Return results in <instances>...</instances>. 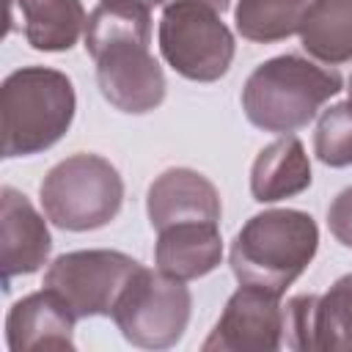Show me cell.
<instances>
[{
  "instance_id": "18",
  "label": "cell",
  "mask_w": 352,
  "mask_h": 352,
  "mask_svg": "<svg viewBox=\"0 0 352 352\" xmlns=\"http://www.w3.org/2000/svg\"><path fill=\"white\" fill-rule=\"evenodd\" d=\"M311 0H236V33L253 44H272L300 33Z\"/></svg>"
},
{
  "instance_id": "25",
  "label": "cell",
  "mask_w": 352,
  "mask_h": 352,
  "mask_svg": "<svg viewBox=\"0 0 352 352\" xmlns=\"http://www.w3.org/2000/svg\"><path fill=\"white\" fill-rule=\"evenodd\" d=\"M148 3H157V0H148Z\"/></svg>"
},
{
  "instance_id": "21",
  "label": "cell",
  "mask_w": 352,
  "mask_h": 352,
  "mask_svg": "<svg viewBox=\"0 0 352 352\" xmlns=\"http://www.w3.org/2000/svg\"><path fill=\"white\" fill-rule=\"evenodd\" d=\"M314 305L316 294H297L283 305V346L314 352Z\"/></svg>"
},
{
  "instance_id": "14",
  "label": "cell",
  "mask_w": 352,
  "mask_h": 352,
  "mask_svg": "<svg viewBox=\"0 0 352 352\" xmlns=\"http://www.w3.org/2000/svg\"><path fill=\"white\" fill-rule=\"evenodd\" d=\"M314 182L311 160L305 146L294 135H278L264 146L250 165V195L258 204H275L292 195H300Z\"/></svg>"
},
{
  "instance_id": "10",
  "label": "cell",
  "mask_w": 352,
  "mask_h": 352,
  "mask_svg": "<svg viewBox=\"0 0 352 352\" xmlns=\"http://www.w3.org/2000/svg\"><path fill=\"white\" fill-rule=\"evenodd\" d=\"M47 214L30 204L25 192L11 184L0 187V275L3 289L16 275L38 272L52 250V236L47 228Z\"/></svg>"
},
{
  "instance_id": "5",
  "label": "cell",
  "mask_w": 352,
  "mask_h": 352,
  "mask_svg": "<svg viewBox=\"0 0 352 352\" xmlns=\"http://www.w3.org/2000/svg\"><path fill=\"white\" fill-rule=\"evenodd\" d=\"M157 44L165 63L192 82H214L228 74L236 41L223 14L198 0L162 6Z\"/></svg>"
},
{
  "instance_id": "1",
  "label": "cell",
  "mask_w": 352,
  "mask_h": 352,
  "mask_svg": "<svg viewBox=\"0 0 352 352\" xmlns=\"http://www.w3.org/2000/svg\"><path fill=\"white\" fill-rule=\"evenodd\" d=\"M344 91L336 69L286 52L258 63L242 85L245 118L272 135H292L308 126L316 113Z\"/></svg>"
},
{
  "instance_id": "23",
  "label": "cell",
  "mask_w": 352,
  "mask_h": 352,
  "mask_svg": "<svg viewBox=\"0 0 352 352\" xmlns=\"http://www.w3.org/2000/svg\"><path fill=\"white\" fill-rule=\"evenodd\" d=\"M170 3H176V0H157V6H160V8H162V6H170ZM198 3H206V6L217 8L220 14H226V11L231 8V0H198Z\"/></svg>"
},
{
  "instance_id": "16",
  "label": "cell",
  "mask_w": 352,
  "mask_h": 352,
  "mask_svg": "<svg viewBox=\"0 0 352 352\" xmlns=\"http://www.w3.org/2000/svg\"><path fill=\"white\" fill-rule=\"evenodd\" d=\"M300 41L324 66L352 60V0H311L300 25Z\"/></svg>"
},
{
  "instance_id": "24",
  "label": "cell",
  "mask_w": 352,
  "mask_h": 352,
  "mask_svg": "<svg viewBox=\"0 0 352 352\" xmlns=\"http://www.w3.org/2000/svg\"><path fill=\"white\" fill-rule=\"evenodd\" d=\"M346 94H349V96H346V99H349V102H352V77H349V88H346Z\"/></svg>"
},
{
  "instance_id": "6",
  "label": "cell",
  "mask_w": 352,
  "mask_h": 352,
  "mask_svg": "<svg viewBox=\"0 0 352 352\" xmlns=\"http://www.w3.org/2000/svg\"><path fill=\"white\" fill-rule=\"evenodd\" d=\"M192 294L184 280L165 275L162 270L138 267L113 305V322L121 336L140 349L176 346L190 324Z\"/></svg>"
},
{
  "instance_id": "12",
  "label": "cell",
  "mask_w": 352,
  "mask_h": 352,
  "mask_svg": "<svg viewBox=\"0 0 352 352\" xmlns=\"http://www.w3.org/2000/svg\"><path fill=\"white\" fill-rule=\"evenodd\" d=\"M146 214L154 231L187 223V220H209L220 223L223 201L212 179L192 168H168L146 190Z\"/></svg>"
},
{
  "instance_id": "17",
  "label": "cell",
  "mask_w": 352,
  "mask_h": 352,
  "mask_svg": "<svg viewBox=\"0 0 352 352\" xmlns=\"http://www.w3.org/2000/svg\"><path fill=\"white\" fill-rule=\"evenodd\" d=\"M151 6L154 3L148 0H99L88 14L82 36L85 52L94 58L99 50L116 41H151Z\"/></svg>"
},
{
  "instance_id": "19",
  "label": "cell",
  "mask_w": 352,
  "mask_h": 352,
  "mask_svg": "<svg viewBox=\"0 0 352 352\" xmlns=\"http://www.w3.org/2000/svg\"><path fill=\"white\" fill-rule=\"evenodd\" d=\"M352 352V272L341 275L314 305V352Z\"/></svg>"
},
{
  "instance_id": "8",
  "label": "cell",
  "mask_w": 352,
  "mask_h": 352,
  "mask_svg": "<svg viewBox=\"0 0 352 352\" xmlns=\"http://www.w3.org/2000/svg\"><path fill=\"white\" fill-rule=\"evenodd\" d=\"M96 85L104 102L121 113L143 116L165 102V74L151 55V41L126 38L107 44L94 55Z\"/></svg>"
},
{
  "instance_id": "4",
  "label": "cell",
  "mask_w": 352,
  "mask_h": 352,
  "mask_svg": "<svg viewBox=\"0 0 352 352\" xmlns=\"http://www.w3.org/2000/svg\"><path fill=\"white\" fill-rule=\"evenodd\" d=\"M47 220L63 231H96L113 223L124 206V179L102 154L77 151L55 162L38 184Z\"/></svg>"
},
{
  "instance_id": "2",
  "label": "cell",
  "mask_w": 352,
  "mask_h": 352,
  "mask_svg": "<svg viewBox=\"0 0 352 352\" xmlns=\"http://www.w3.org/2000/svg\"><path fill=\"white\" fill-rule=\"evenodd\" d=\"M77 94L72 80L50 66L14 69L0 85V151L6 160L52 148L72 126Z\"/></svg>"
},
{
  "instance_id": "22",
  "label": "cell",
  "mask_w": 352,
  "mask_h": 352,
  "mask_svg": "<svg viewBox=\"0 0 352 352\" xmlns=\"http://www.w3.org/2000/svg\"><path fill=\"white\" fill-rule=\"evenodd\" d=\"M327 228L338 245L352 248V184L344 187L327 206Z\"/></svg>"
},
{
  "instance_id": "13",
  "label": "cell",
  "mask_w": 352,
  "mask_h": 352,
  "mask_svg": "<svg viewBox=\"0 0 352 352\" xmlns=\"http://www.w3.org/2000/svg\"><path fill=\"white\" fill-rule=\"evenodd\" d=\"M223 261L220 223L187 220L157 231L154 264L176 280H195L217 270Z\"/></svg>"
},
{
  "instance_id": "20",
  "label": "cell",
  "mask_w": 352,
  "mask_h": 352,
  "mask_svg": "<svg viewBox=\"0 0 352 352\" xmlns=\"http://www.w3.org/2000/svg\"><path fill=\"white\" fill-rule=\"evenodd\" d=\"M314 154L327 168L352 165V102H336L322 110L314 132Z\"/></svg>"
},
{
  "instance_id": "9",
  "label": "cell",
  "mask_w": 352,
  "mask_h": 352,
  "mask_svg": "<svg viewBox=\"0 0 352 352\" xmlns=\"http://www.w3.org/2000/svg\"><path fill=\"white\" fill-rule=\"evenodd\" d=\"M283 346V302L258 286L239 283L201 344L204 352H272Z\"/></svg>"
},
{
  "instance_id": "11",
  "label": "cell",
  "mask_w": 352,
  "mask_h": 352,
  "mask_svg": "<svg viewBox=\"0 0 352 352\" xmlns=\"http://www.w3.org/2000/svg\"><path fill=\"white\" fill-rule=\"evenodd\" d=\"M77 314L52 289L25 294L8 308L6 344L11 352H41V349H74Z\"/></svg>"
},
{
  "instance_id": "15",
  "label": "cell",
  "mask_w": 352,
  "mask_h": 352,
  "mask_svg": "<svg viewBox=\"0 0 352 352\" xmlns=\"http://www.w3.org/2000/svg\"><path fill=\"white\" fill-rule=\"evenodd\" d=\"M19 16L25 41L38 52H66L85 36L88 14L80 0H8V22Z\"/></svg>"
},
{
  "instance_id": "7",
  "label": "cell",
  "mask_w": 352,
  "mask_h": 352,
  "mask_svg": "<svg viewBox=\"0 0 352 352\" xmlns=\"http://www.w3.org/2000/svg\"><path fill=\"white\" fill-rule=\"evenodd\" d=\"M138 267L140 261L121 250H72L47 267L41 286L60 294L77 319L110 316Z\"/></svg>"
},
{
  "instance_id": "3",
  "label": "cell",
  "mask_w": 352,
  "mask_h": 352,
  "mask_svg": "<svg viewBox=\"0 0 352 352\" xmlns=\"http://www.w3.org/2000/svg\"><path fill=\"white\" fill-rule=\"evenodd\" d=\"M319 250V226L302 209H264L234 236L228 250L239 283L286 294Z\"/></svg>"
}]
</instances>
